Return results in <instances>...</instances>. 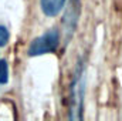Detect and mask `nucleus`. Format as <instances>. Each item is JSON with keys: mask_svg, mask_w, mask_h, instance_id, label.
Listing matches in <instances>:
<instances>
[{"mask_svg": "<svg viewBox=\"0 0 122 121\" xmlns=\"http://www.w3.org/2000/svg\"><path fill=\"white\" fill-rule=\"evenodd\" d=\"M84 95H85V67L82 63L77 66L75 74L70 87V118L81 120L82 118V107H84Z\"/></svg>", "mask_w": 122, "mask_h": 121, "instance_id": "f257e3e1", "label": "nucleus"}, {"mask_svg": "<svg viewBox=\"0 0 122 121\" xmlns=\"http://www.w3.org/2000/svg\"><path fill=\"white\" fill-rule=\"evenodd\" d=\"M58 44H60V31L57 29H50L43 36L33 40L27 53H29L30 57L56 53L57 49H58Z\"/></svg>", "mask_w": 122, "mask_h": 121, "instance_id": "f03ea898", "label": "nucleus"}, {"mask_svg": "<svg viewBox=\"0 0 122 121\" xmlns=\"http://www.w3.org/2000/svg\"><path fill=\"white\" fill-rule=\"evenodd\" d=\"M81 13V1L80 0H70L67 10L64 13V19H62V27H64V43L67 44L72 34L77 30V24H78V17Z\"/></svg>", "mask_w": 122, "mask_h": 121, "instance_id": "7ed1b4c3", "label": "nucleus"}, {"mask_svg": "<svg viewBox=\"0 0 122 121\" xmlns=\"http://www.w3.org/2000/svg\"><path fill=\"white\" fill-rule=\"evenodd\" d=\"M65 3L67 0H40V7L46 16L56 17L62 11Z\"/></svg>", "mask_w": 122, "mask_h": 121, "instance_id": "20e7f679", "label": "nucleus"}, {"mask_svg": "<svg viewBox=\"0 0 122 121\" xmlns=\"http://www.w3.org/2000/svg\"><path fill=\"white\" fill-rule=\"evenodd\" d=\"M9 81V64L6 60H0V84Z\"/></svg>", "mask_w": 122, "mask_h": 121, "instance_id": "39448f33", "label": "nucleus"}, {"mask_svg": "<svg viewBox=\"0 0 122 121\" xmlns=\"http://www.w3.org/2000/svg\"><path fill=\"white\" fill-rule=\"evenodd\" d=\"M10 38V34H9V30L4 27V26H0V47H4L7 44Z\"/></svg>", "mask_w": 122, "mask_h": 121, "instance_id": "423d86ee", "label": "nucleus"}]
</instances>
